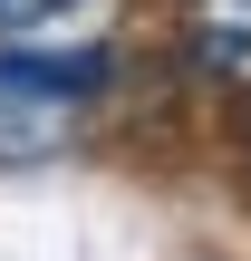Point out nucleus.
<instances>
[{"instance_id": "obj_2", "label": "nucleus", "mask_w": 251, "mask_h": 261, "mask_svg": "<svg viewBox=\"0 0 251 261\" xmlns=\"http://www.w3.org/2000/svg\"><path fill=\"white\" fill-rule=\"evenodd\" d=\"M174 39H184L193 77L251 87V0H174Z\"/></svg>"}, {"instance_id": "obj_4", "label": "nucleus", "mask_w": 251, "mask_h": 261, "mask_svg": "<svg viewBox=\"0 0 251 261\" xmlns=\"http://www.w3.org/2000/svg\"><path fill=\"white\" fill-rule=\"evenodd\" d=\"M242 145H251V116H242Z\"/></svg>"}, {"instance_id": "obj_3", "label": "nucleus", "mask_w": 251, "mask_h": 261, "mask_svg": "<svg viewBox=\"0 0 251 261\" xmlns=\"http://www.w3.org/2000/svg\"><path fill=\"white\" fill-rule=\"evenodd\" d=\"M68 10H97V0H0V29L10 39H48V29H68Z\"/></svg>"}, {"instance_id": "obj_1", "label": "nucleus", "mask_w": 251, "mask_h": 261, "mask_svg": "<svg viewBox=\"0 0 251 261\" xmlns=\"http://www.w3.org/2000/svg\"><path fill=\"white\" fill-rule=\"evenodd\" d=\"M77 126V97L29 77L19 58H0V165H29V155H58Z\"/></svg>"}]
</instances>
